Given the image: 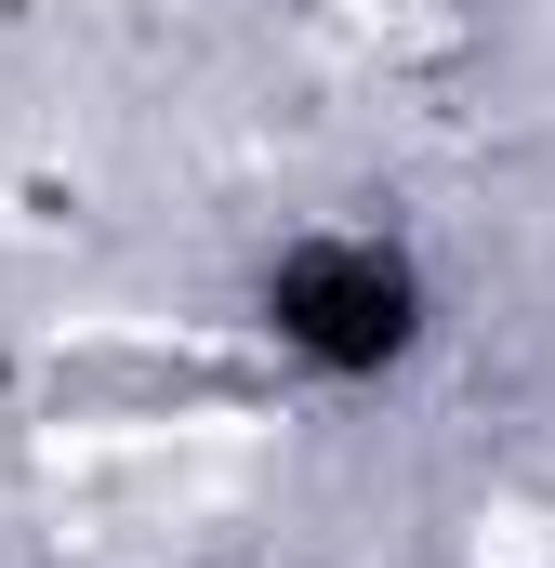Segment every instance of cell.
Here are the masks:
<instances>
[{
	"label": "cell",
	"instance_id": "cell-1",
	"mask_svg": "<svg viewBox=\"0 0 555 568\" xmlns=\"http://www.w3.org/2000/svg\"><path fill=\"white\" fill-rule=\"evenodd\" d=\"M252 331H265L278 371H304L331 397H371L436 344V278L397 225H291L252 265Z\"/></svg>",
	"mask_w": 555,
	"mask_h": 568
}]
</instances>
